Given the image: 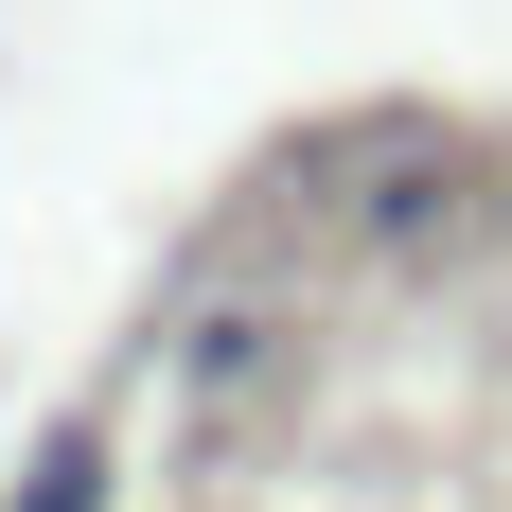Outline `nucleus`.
I'll use <instances>...</instances> for the list:
<instances>
[{
  "instance_id": "obj_1",
  "label": "nucleus",
  "mask_w": 512,
  "mask_h": 512,
  "mask_svg": "<svg viewBox=\"0 0 512 512\" xmlns=\"http://www.w3.org/2000/svg\"><path fill=\"white\" fill-rule=\"evenodd\" d=\"M106 495H124V442H106V424H53L36 460H18V495H0V512H106Z\"/></svg>"
}]
</instances>
